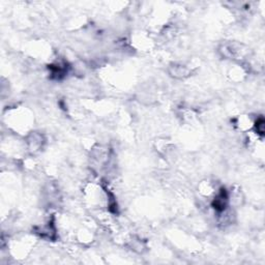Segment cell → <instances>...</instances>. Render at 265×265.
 I'll use <instances>...</instances> for the list:
<instances>
[{
	"label": "cell",
	"mask_w": 265,
	"mask_h": 265,
	"mask_svg": "<svg viewBox=\"0 0 265 265\" xmlns=\"http://www.w3.org/2000/svg\"><path fill=\"white\" fill-rule=\"evenodd\" d=\"M130 246L132 250H134L137 253H142L145 250V244L140 238H134V240H132L130 243Z\"/></svg>",
	"instance_id": "8992f818"
},
{
	"label": "cell",
	"mask_w": 265,
	"mask_h": 265,
	"mask_svg": "<svg viewBox=\"0 0 265 265\" xmlns=\"http://www.w3.org/2000/svg\"><path fill=\"white\" fill-rule=\"evenodd\" d=\"M168 73L171 77L182 80V79L189 78L192 74V68L182 64H172L168 68Z\"/></svg>",
	"instance_id": "277c9868"
},
{
	"label": "cell",
	"mask_w": 265,
	"mask_h": 265,
	"mask_svg": "<svg viewBox=\"0 0 265 265\" xmlns=\"http://www.w3.org/2000/svg\"><path fill=\"white\" fill-rule=\"evenodd\" d=\"M25 143H26V148H27L28 153L34 155L42 152L44 145H45L46 143V139L43 134H41V132H31L27 135V137H26Z\"/></svg>",
	"instance_id": "6da1fadb"
},
{
	"label": "cell",
	"mask_w": 265,
	"mask_h": 265,
	"mask_svg": "<svg viewBox=\"0 0 265 265\" xmlns=\"http://www.w3.org/2000/svg\"><path fill=\"white\" fill-rule=\"evenodd\" d=\"M264 123H265V121H264L263 116H259L257 118V120H256L254 123V129H255L256 134L259 135V136H264V132H265Z\"/></svg>",
	"instance_id": "52a82bcc"
},
{
	"label": "cell",
	"mask_w": 265,
	"mask_h": 265,
	"mask_svg": "<svg viewBox=\"0 0 265 265\" xmlns=\"http://www.w3.org/2000/svg\"><path fill=\"white\" fill-rule=\"evenodd\" d=\"M229 201H230V194H229L226 188H221L216 194L213 201H211V207L220 215L228 209Z\"/></svg>",
	"instance_id": "7a4b0ae2"
},
{
	"label": "cell",
	"mask_w": 265,
	"mask_h": 265,
	"mask_svg": "<svg viewBox=\"0 0 265 265\" xmlns=\"http://www.w3.org/2000/svg\"><path fill=\"white\" fill-rule=\"evenodd\" d=\"M49 72L52 79H54V80H61V79H64L67 74L68 66L66 61H57V63L49 66Z\"/></svg>",
	"instance_id": "5b68a950"
},
{
	"label": "cell",
	"mask_w": 265,
	"mask_h": 265,
	"mask_svg": "<svg viewBox=\"0 0 265 265\" xmlns=\"http://www.w3.org/2000/svg\"><path fill=\"white\" fill-rule=\"evenodd\" d=\"M56 227L54 221L51 220L46 225L35 227V233H37L40 237L45 238V240L54 241L56 238Z\"/></svg>",
	"instance_id": "3957f363"
}]
</instances>
